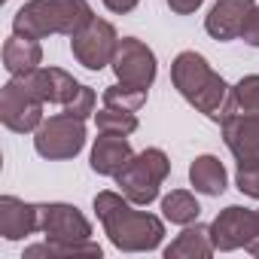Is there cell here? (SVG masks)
<instances>
[{
  "label": "cell",
  "mask_w": 259,
  "mask_h": 259,
  "mask_svg": "<svg viewBox=\"0 0 259 259\" xmlns=\"http://www.w3.org/2000/svg\"><path fill=\"white\" fill-rule=\"evenodd\" d=\"M95 213L113 241V247L125 253H150L165 238V223L147 210H135L132 201L119 192H98L95 195Z\"/></svg>",
  "instance_id": "1"
},
{
  "label": "cell",
  "mask_w": 259,
  "mask_h": 259,
  "mask_svg": "<svg viewBox=\"0 0 259 259\" xmlns=\"http://www.w3.org/2000/svg\"><path fill=\"white\" fill-rule=\"evenodd\" d=\"M171 79H174V89L207 119L223 122L226 116H232V85L210 70L204 55L180 52L171 64Z\"/></svg>",
  "instance_id": "2"
},
{
  "label": "cell",
  "mask_w": 259,
  "mask_h": 259,
  "mask_svg": "<svg viewBox=\"0 0 259 259\" xmlns=\"http://www.w3.org/2000/svg\"><path fill=\"white\" fill-rule=\"evenodd\" d=\"M89 0H28L13 16V34L46 40L52 34L73 37L92 19Z\"/></svg>",
  "instance_id": "3"
},
{
  "label": "cell",
  "mask_w": 259,
  "mask_h": 259,
  "mask_svg": "<svg viewBox=\"0 0 259 259\" xmlns=\"http://www.w3.org/2000/svg\"><path fill=\"white\" fill-rule=\"evenodd\" d=\"M168 171H171L168 156L162 150L150 147L128 159V165L116 174V186L132 204H150L159 198V186L165 183Z\"/></svg>",
  "instance_id": "4"
},
{
  "label": "cell",
  "mask_w": 259,
  "mask_h": 259,
  "mask_svg": "<svg viewBox=\"0 0 259 259\" xmlns=\"http://www.w3.org/2000/svg\"><path fill=\"white\" fill-rule=\"evenodd\" d=\"M82 147H85V119L70 113H55L43 119V125L34 132V150L49 162L73 159L79 156Z\"/></svg>",
  "instance_id": "5"
},
{
  "label": "cell",
  "mask_w": 259,
  "mask_h": 259,
  "mask_svg": "<svg viewBox=\"0 0 259 259\" xmlns=\"http://www.w3.org/2000/svg\"><path fill=\"white\" fill-rule=\"evenodd\" d=\"M0 122L16 135L37 132L43 125V101L28 89L22 76H13L0 89Z\"/></svg>",
  "instance_id": "6"
},
{
  "label": "cell",
  "mask_w": 259,
  "mask_h": 259,
  "mask_svg": "<svg viewBox=\"0 0 259 259\" xmlns=\"http://www.w3.org/2000/svg\"><path fill=\"white\" fill-rule=\"evenodd\" d=\"M116 46H119V34L116 28L107 22V19H98L92 16L73 37H70V49H73V58L85 67V70H101L113 61L116 55Z\"/></svg>",
  "instance_id": "7"
},
{
  "label": "cell",
  "mask_w": 259,
  "mask_h": 259,
  "mask_svg": "<svg viewBox=\"0 0 259 259\" xmlns=\"http://www.w3.org/2000/svg\"><path fill=\"white\" fill-rule=\"evenodd\" d=\"M113 73L119 82L125 85H138V89H150L156 79V55L147 43H141L138 37H122L116 46V55L110 61Z\"/></svg>",
  "instance_id": "8"
},
{
  "label": "cell",
  "mask_w": 259,
  "mask_h": 259,
  "mask_svg": "<svg viewBox=\"0 0 259 259\" xmlns=\"http://www.w3.org/2000/svg\"><path fill=\"white\" fill-rule=\"evenodd\" d=\"M40 232L52 241H89L92 223L79 213V207L64 201L40 204Z\"/></svg>",
  "instance_id": "9"
},
{
  "label": "cell",
  "mask_w": 259,
  "mask_h": 259,
  "mask_svg": "<svg viewBox=\"0 0 259 259\" xmlns=\"http://www.w3.org/2000/svg\"><path fill=\"white\" fill-rule=\"evenodd\" d=\"M250 238H253V210H247V207L229 204L210 223V241L220 253L241 250L250 244Z\"/></svg>",
  "instance_id": "10"
},
{
  "label": "cell",
  "mask_w": 259,
  "mask_h": 259,
  "mask_svg": "<svg viewBox=\"0 0 259 259\" xmlns=\"http://www.w3.org/2000/svg\"><path fill=\"white\" fill-rule=\"evenodd\" d=\"M220 125H223V141H226L229 153L238 159V165L259 162V116L232 113Z\"/></svg>",
  "instance_id": "11"
},
{
  "label": "cell",
  "mask_w": 259,
  "mask_h": 259,
  "mask_svg": "<svg viewBox=\"0 0 259 259\" xmlns=\"http://www.w3.org/2000/svg\"><path fill=\"white\" fill-rule=\"evenodd\" d=\"M253 7H256L253 0H217L207 13V19H204V31L213 40H223V43L241 37L244 22L253 13Z\"/></svg>",
  "instance_id": "12"
},
{
  "label": "cell",
  "mask_w": 259,
  "mask_h": 259,
  "mask_svg": "<svg viewBox=\"0 0 259 259\" xmlns=\"http://www.w3.org/2000/svg\"><path fill=\"white\" fill-rule=\"evenodd\" d=\"M40 232V204L22 201L16 195L0 198V235L7 241H22Z\"/></svg>",
  "instance_id": "13"
},
{
  "label": "cell",
  "mask_w": 259,
  "mask_h": 259,
  "mask_svg": "<svg viewBox=\"0 0 259 259\" xmlns=\"http://www.w3.org/2000/svg\"><path fill=\"white\" fill-rule=\"evenodd\" d=\"M22 79L28 82V89H31L43 104H61V107H64V104L73 98V92L79 89V82H76L67 70H61V67H37V70L25 73Z\"/></svg>",
  "instance_id": "14"
},
{
  "label": "cell",
  "mask_w": 259,
  "mask_h": 259,
  "mask_svg": "<svg viewBox=\"0 0 259 259\" xmlns=\"http://www.w3.org/2000/svg\"><path fill=\"white\" fill-rule=\"evenodd\" d=\"M132 144L125 141V135H107L101 132V138L95 141L92 147V171L101 174V177H116L128 159H132Z\"/></svg>",
  "instance_id": "15"
},
{
  "label": "cell",
  "mask_w": 259,
  "mask_h": 259,
  "mask_svg": "<svg viewBox=\"0 0 259 259\" xmlns=\"http://www.w3.org/2000/svg\"><path fill=\"white\" fill-rule=\"evenodd\" d=\"M43 61V46L37 37H22V34H13L7 43H4V67L10 76H25L31 70H37Z\"/></svg>",
  "instance_id": "16"
},
{
  "label": "cell",
  "mask_w": 259,
  "mask_h": 259,
  "mask_svg": "<svg viewBox=\"0 0 259 259\" xmlns=\"http://www.w3.org/2000/svg\"><path fill=\"white\" fill-rule=\"evenodd\" d=\"M217 247L210 241V226H186L168 247H165V259H207L213 256Z\"/></svg>",
  "instance_id": "17"
},
{
  "label": "cell",
  "mask_w": 259,
  "mask_h": 259,
  "mask_svg": "<svg viewBox=\"0 0 259 259\" xmlns=\"http://www.w3.org/2000/svg\"><path fill=\"white\" fill-rule=\"evenodd\" d=\"M189 180H192L195 192H201V195H223L229 186V174L217 156H198L189 165Z\"/></svg>",
  "instance_id": "18"
},
{
  "label": "cell",
  "mask_w": 259,
  "mask_h": 259,
  "mask_svg": "<svg viewBox=\"0 0 259 259\" xmlns=\"http://www.w3.org/2000/svg\"><path fill=\"white\" fill-rule=\"evenodd\" d=\"M25 256L28 259H34V256H49V259H55V256H101V244H95L92 238L89 241H52V238H46L43 244L25 247Z\"/></svg>",
  "instance_id": "19"
},
{
  "label": "cell",
  "mask_w": 259,
  "mask_h": 259,
  "mask_svg": "<svg viewBox=\"0 0 259 259\" xmlns=\"http://www.w3.org/2000/svg\"><path fill=\"white\" fill-rule=\"evenodd\" d=\"M198 213H201V204L186 189H174L162 198V217L174 226H189V223L198 220Z\"/></svg>",
  "instance_id": "20"
},
{
  "label": "cell",
  "mask_w": 259,
  "mask_h": 259,
  "mask_svg": "<svg viewBox=\"0 0 259 259\" xmlns=\"http://www.w3.org/2000/svg\"><path fill=\"white\" fill-rule=\"evenodd\" d=\"M144 104H147V89L125 85V82H116V85H107L104 89V107H110V110L138 113Z\"/></svg>",
  "instance_id": "21"
},
{
  "label": "cell",
  "mask_w": 259,
  "mask_h": 259,
  "mask_svg": "<svg viewBox=\"0 0 259 259\" xmlns=\"http://www.w3.org/2000/svg\"><path fill=\"white\" fill-rule=\"evenodd\" d=\"M232 113L259 116V73H250L232 85Z\"/></svg>",
  "instance_id": "22"
},
{
  "label": "cell",
  "mask_w": 259,
  "mask_h": 259,
  "mask_svg": "<svg viewBox=\"0 0 259 259\" xmlns=\"http://www.w3.org/2000/svg\"><path fill=\"white\" fill-rule=\"evenodd\" d=\"M95 122H98V132H107V135H132L138 132V116L135 113H125V110H110L104 107L101 113H95Z\"/></svg>",
  "instance_id": "23"
},
{
  "label": "cell",
  "mask_w": 259,
  "mask_h": 259,
  "mask_svg": "<svg viewBox=\"0 0 259 259\" xmlns=\"http://www.w3.org/2000/svg\"><path fill=\"white\" fill-rule=\"evenodd\" d=\"M64 113L79 116V119H89V116L95 113V92H92L89 85H79V89L73 92V98L64 104Z\"/></svg>",
  "instance_id": "24"
},
{
  "label": "cell",
  "mask_w": 259,
  "mask_h": 259,
  "mask_svg": "<svg viewBox=\"0 0 259 259\" xmlns=\"http://www.w3.org/2000/svg\"><path fill=\"white\" fill-rule=\"evenodd\" d=\"M235 186L250 195V198H259V162H250V165H238V174H235Z\"/></svg>",
  "instance_id": "25"
},
{
  "label": "cell",
  "mask_w": 259,
  "mask_h": 259,
  "mask_svg": "<svg viewBox=\"0 0 259 259\" xmlns=\"http://www.w3.org/2000/svg\"><path fill=\"white\" fill-rule=\"evenodd\" d=\"M241 40H244L247 46H256V49H259V7H253V13L247 16L244 31H241Z\"/></svg>",
  "instance_id": "26"
},
{
  "label": "cell",
  "mask_w": 259,
  "mask_h": 259,
  "mask_svg": "<svg viewBox=\"0 0 259 259\" xmlns=\"http://www.w3.org/2000/svg\"><path fill=\"white\" fill-rule=\"evenodd\" d=\"M201 4H204V0H168V7H171L177 16H189V13H195Z\"/></svg>",
  "instance_id": "27"
},
{
  "label": "cell",
  "mask_w": 259,
  "mask_h": 259,
  "mask_svg": "<svg viewBox=\"0 0 259 259\" xmlns=\"http://www.w3.org/2000/svg\"><path fill=\"white\" fill-rule=\"evenodd\" d=\"M138 4H141V0H104V7H107L110 13H116V16H125V13H132Z\"/></svg>",
  "instance_id": "28"
},
{
  "label": "cell",
  "mask_w": 259,
  "mask_h": 259,
  "mask_svg": "<svg viewBox=\"0 0 259 259\" xmlns=\"http://www.w3.org/2000/svg\"><path fill=\"white\" fill-rule=\"evenodd\" d=\"M244 250H247V253L259 250V210H253V238H250V244H247Z\"/></svg>",
  "instance_id": "29"
},
{
  "label": "cell",
  "mask_w": 259,
  "mask_h": 259,
  "mask_svg": "<svg viewBox=\"0 0 259 259\" xmlns=\"http://www.w3.org/2000/svg\"><path fill=\"white\" fill-rule=\"evenodd\" d=\"M250 256H256V259H259V250H253V253H250Z\"/></svg>",
  "instance_id": "30"
}]
</instances>
